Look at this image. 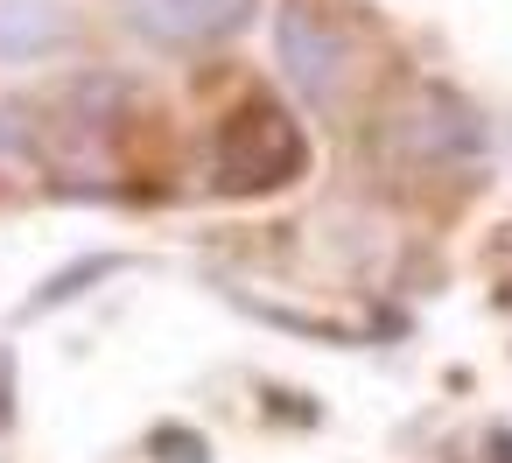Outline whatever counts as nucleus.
Returning a JSON list of instances; mask_svg holds the SVG:
<instances>
[{
	"instance_id": "obj_1",
	"label": "nucleus",
	"mask_w": 512,
	"mask_h": 463,
	"mask_svg": "<svg viewBox=\"0 0 512 463\" xmlns=\"http://www.w3.org/2000/svg\"><path fill=\"white\" fill-rule=\"evenodd\" d=\"M302 169H309V134L288 106L246 99L239 113H225L218 141H211V190L218 197H274V190L302 183Z\"/></svg>"
},
{
	"instance_id": "obj_2",
	"label": "nucleus",
	"mask_w": 512,
	"mask_h": 463,
	"mask_svg": "<svg viewBox=\"0 0 512 463\" xmlns=\"http://www.w3.org/2000/svg\"><path fill=\"white\" fill-rule=\"evenodd\" d=\"M379 155L393 169H414V176H449V169H477L484 162V120L463 92L449 85H414L386 127H379Z\"/></svg>"
},
{
	"instance_id": "obj_3",
	"label": "nucleus",
	"mask_w": 512,
	"mask_h": 463,
	"mask_svg": "<svg viewBox=\"0 0 512 463\" xmlns=\"http://www.w3.org/2000/svg\"><path fill=\"white\" fill-rule=\"evenodd\" d=\"M274 57H281L295 99L330 106L344 92L351 43H344V29H337V15L323 8V0H281V15H274Z\"/></svg>"
},
{
	"instance_id": "obj_4",
	"label": "nucleus",
	"mask_w": 512,
	"mask_h": 463,
	"mask_svg": "<svg viewBox=\"0 0 512 463\" xmlns=\"http://www.w3.org/2000/svg\"><path fill=\"white\" fill-rule=\"evenodd\" d=\"M253 0H127V22L162 43V50H190V43H218L246 22Z\"/></svg>"
},
{
	"instance_id": "obj_5",
	"label": "nucleus",
	"mask_w": 512,
	"mask_h": 463,
	"mask_svg": "<svg viewBox=\"0 0 512 463\" xmlns=\"http://www.w3.org/2000/svg\"><path fill=\"white\" fill-rule=\"evenodd\" d=\"M64 43L57 0H0V64H36Z\"/></svg>"
},
{
	"instance_id": "obj_6",
	"label": "nucleus",
	"mask_w": 512,
	"mask_h": 463,
	"mask_svg": "<svg viewBox=\"0 0 512 463\" xmlns=\"http://www.w3.org/2000/svg\"><path fill=\"white\" fill-rule=\"evenodd\" d=\"M99 274H113V260H106V253H99V260H78L71 274H57V281H50V288L29 302V316H43L50 302H71V295H85V281H99Z\"/></svg>"
},
{
	"instance_id": "obj_7",
	"label": "nucleus",
	"mask_w": 512,
	"mask_h": 463,
	"mask_svg": "<svg viewBox=\"0 0 512 463\" xmlns=\"http://www.w3.org/2000/svg\"><path fill=\"white\" fill-rule=\"evenodd\" d=\"M8 155H36V120L22 106H0V162Z\"/></svg>"
},
{
	"instance_id": "obj_8",
	"label": "nucleus",
	"mask_w": 512,
	"mask_h": 463,
	"mask_svg": "<svg viewBox=\"0 0 512 463\" xmlns=\"http://www.w3.org/2000/svg\"><path fill=\"white\" fill-rule=\"evenodd\" d=\"M8 414H15V358L0 351V421H8Z\"/></svg>"
}]
</instances>
